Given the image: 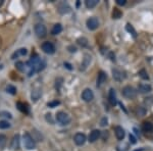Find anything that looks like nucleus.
Returning <instances> with one entry per match:
<instances>
[{"mask_svg": "<svg viewBox=\"0 0 153 151\" xmlns=\"http://www.w3.org/2000/svg\"><path fill=\"white\" fill-rule=\"evenodd\" d=\"M42 50L46 54H53L55 52V47L51 42H45L42 44Z\"/></svg>", "mask_w": 153, "mask_h": 151, "instance_id": "obj_7", "label": "nucleus"}, {"mask_svg": "<svg viewBox=\"0 0 153 151\" xmlns=\"http://www.w3.org/2000/svg\"><path fill=\"white\" fill-rule=\"evenodd\" d=\"M138 91H139V93H142V94H144V93H149L151 91V86L149 85V84H140V85L138 86Z\"/></svg>", "mask_w": 153, "mask_h": 151, "instance_id": "obj_15", "label": "nucleus"}, {"mask_svg": "<svg viewBox=\"0 0 153 151\" xmlns=\"http://www.w3.org/2000/svg\"><path fill=\"white\" fill-rule=\"evenodd\" d=\"M40 97H41V91H40L39 89H34V90H32L31 98L34 102L38 101V99H39Z\"/></svg>", "mask_w": 153, "mask_h": 151, "instance_id": "obj_18", "label": "nucleus"}, {"mask_svg": "<svg viewBox=\"0 0 153 151\" xmlns=\"http://www.w3.org/2000/svg\"><path fill=\"white\" fill-rule=\"evenodd\" d=\"M152 101H153L152 97H149V98H145V100H144V102H145V104H147V105H150V104H151V103H152Z\"/></svg>", "mask_w": 153, "mask_h": 151, "instance_id": "obj_39", "label": "nucleus"}, {"mask_svg": "<svg viewBox=\"0 0 153 151\" xmlns=\"http://www.w3.org/2000/svg\"><path fill=\"white\" fill-rule=\"evenodd\" d=\"M108 100H109V103L111 105H115L117 102V95H115V91L114 89H110L109 94H108Z\"/></svg>", "mask_w": 153, "mask_h": 151, "instance_id": "obj_16", "label": "nucleus"}, {"mask_svg": "<svg viewBox=\"0 0 153 151\" xmlns=\"http://www.w3.org/2000/svg\"><path fill=\"white\" fill-rule=\"evenodd\" d=\"M135 151H144V148H140V149H136Z\"/></svg>", "mask_w": 153, "mask_h": 151, "instance_id": "obj_44", "label": "nucleus"}, {"mask_svg": "<svg viewBox=\"0 0 153 151\" xmlns=\"http://www.w3.org/2000/svg\"><path fill=\"white\" fill-rule=\"evenodd\" d=\"M122 17V12L119 11V9L117 8H114V11H113V19H119V17Z\"/></svg>", "mask_w": 153, "mask_h": 151, "instance_id": "obj_34", "label": "nucleus"}, {"mask_svg": "<svg viewBox=\"0 0 153 151\" xmlns=\"http://www.w3.org/2000/svg\"><path fill=\"white\" fill-rule=\"evenodd\" d=\"M86 140H87V138H86L85 134H83V133H77V134L75 135V137H74V141H75V143L77 144V145H79V146L84 145Z\"/></svg>", "mask_w": 153, "mask_h": 151, "instance_id": "obj_9", "label": "nucleus"}, {"mask_svg": "<svg viewBox=\"0 0 153 151\" xmlns=\"http://www.w3.org/2000/svg\"><path fill=\"white\" fill-rule=\"evenodd\" d=\"M100 136H101V132H100L99 130H93L90 133V135H89V138H88L89 140H88V141L93 143V142L97 141L100 138Z\"/></svg>", "mask_w": 153, "mask_h": 151, "instance_id": "obj_10", "label": "nucleus"}, {"mask_svg": "<svg viewBox=\"0 0 153 151\" xmlns=\"http://www.w3.org/2000/svg\"><path fill=\"white\" fill-rule=\"evenodd\" d=\"M117 3L119 5H125L127 3V0H117Z\"/></svg>", "mask_w": 153, "mask_h": 151, "instance_id": "obj_41", "label": "nucleus"}, {"mask_svg": "<svg viewBox=\"0 0 153 151\" xmlns=\"http://www.w3.org/2000/svg\"><path fill=\"white\" fill-rule=\"evenodd\" d=\"M129 150V145L126 143H123V145L117 146V151H128Z\"/></svg>", "mask_w": 153, "mask_h": 151, "instance_id": "obj_31", "label": "nucleus"}, {"mask_svg": "<svg viewBox=\"0 0 153 151\" xmlns=\"http://www.w3.org/2000/svg\"><path fill=\"white\" fill-rule=\"evenodd\" d=\"M64 66H66L68 70H72V66L70 64H68V62H66V64H64Z\"/></svg>", "mask_w": 153, "mask_h": 151, "instance_id": "obj_43", "label": "nucleus"}, {"mask_svg": "<svg viewBox=\"0 0 153 151\" xmlns=\"http://www.w3.org/2000/svg\"><path fill=\"white\" fill-rule=\"evenodd\" d=\"M60 104V102H59L58 100H54V101H51V102H49L48 104V107H51V108H53V107H56L57 105Z\"/></svg>", "mask_w": 153, "mask_h": 151, "instance_id": "obj_33", "label": "nucleus"}, {"mask_svg": "<svg viewBox=\"0 0 153 151\" xmlns=\"http://www.w3.org/2000/svg\"><path fill=\"white\" fill-rule=\"evenodd\" d=\"M143 130L145 132H152L153 131V125L149 122H145L143 124Z\"/></svg>", "mask_w": 153, "mask_h": 151, "instance_id": "obj_24", "label": "nucleus"}, {"mask_svg": "<svg viewBox=\"0 0 153 151\" xmlns=\"http://www.w3.org/2000/svg\"><path fill=\"white\" fill-rule=\"evenodd\" d=\"M17 108L21 110L22 112H24V113H29L30 112V110H29V106H28L26 103H23V102H17Z\"/></svg>", "mask_w": 153, "mask_h": 151, "instance_id": "obj_19", "label": "nucleus"}, {"mask_svg": "<svg viewBox=\"0 0 153 151\" xmlns=\"http://www.w3.org/2000/svg\"><path fill=\"white\" fill-rule=\"evenodd\" d=\"M0 115H2V117H8V119H11V117H12L11 113H9V112H6V111H1V112H0Z\"/></svg>", "mask_w": 153, "mask_h": 151, "instance_id": "obj_36", "label": "nucleus"}, {"mask_svg": "<svg viewBox=\"0 0 153 151\" xmlns=\"http://www.w3.org/2000/svg\"><path fill=\"white\" fill-rule=\"evenodd\" d=\"M106 79H107L106 74L102 71L99 72V74H98V78H97V87H100V86L103 85V84L105 83Z\"/></svg>", "mask_w": 153, "mask_h": 151, "instance_id": "obj_14", "label": "nucleus"}, {"mask_svg": "<svg viewBox=\"0 0 153 151\" xmlns=\"http://www.w3.org/2000/svg\"><path fill=\"white\" fill-rule=\"evenodd\" d=\"M56 121L62 126H66L71 123V117L63 111H59L56 113Z\"/></svg>", "mask_w": 153, "mask_h": 151, "instance_id": "obj_2", "label": "nucleus"}, {"mask_svg": "<svg viewBox=\"0 0 153 151\" xmlns=\"http://www.w3.org/2000/svg\"><path fill=\"white\" fill-rule=\"evenodd\" d=\"M61 84H62V79H60V78L57 79V80H56V89H57V90H59Z\"/></svg>", "mask_w": 153, "mask_h": 151, "instance_id": "obj_38", "label": "nucleus"}, {"mask_svg": "<svg viewBox=\"0 0 153 151\" xmlns=\"http://www.w3.org/2000/svg\"><path fill=\"white\" fill-rule=\"evenodd\" d=\"M136 112H137V115H139V117H144L146 115V109L144 107H138Z\"/></svg>", "mask_w": 153, "mask_h": 151, "instance_id": "obj_29", "label": "nucleus"}, {"mask_svg": "<svg viewBox=\"0 0 153 151\" xmlns=\"http://www.w3.org/2000/svg\"><path fill=\"white\" fill-rule=\"evenodd\" d=\"M58 11L60 12L61 15H66L71 11V6L66 2H62L58 5Z\"/></svg>", "mask_w": 153, "mask_h": 151, "instance_id": "obj_12", "label": "nucleus"}, {"mask_svg": "<svg viewBox=\"0 0 153 151\" xmlns=\"http://www.w3.org/2000/svg\"><path fill=\"white\" fill-rule=\"evenodd\" d=\"M98 4V0H87L86 1V6L88 8H94Z\"/></svg>", "mask_w": 153, "mask_h": 151, "instance_id": "obj_23", "label": "nucleus"}, {"mask_svg": "<svg viewBox=\"0 0 153 151\" xmlns=\"http://www.w3.org/2000/svg\"><path fill=\"white\" fill-rule=\"evenodd\" d=\"M129 138H130V142H131L132 144H136V143H137V140H136V138H135V137H134L133 135H131V134H130Z\"/></svg>", "mask_w": 153, "mask_h": 151, "instance_id": "obj_40", "label": "nucleus"}, {"mask_svg": "<svg viewBox=\"0 0 153 151\" xmlns=\"http://www.w3.org/2000/svg\"><path fill=\"white\" fill-rule=\"evenodd\" d=\"M23 141H24L25 147L29 150H33V149L36 148V143H35V140L33 139V137L30 135V133H25L24 136H23Z\"/></svg>", "mask_w": 153, "mask_h": 151, "instance_id": "obj_1", "label": "nucleus"}, {"mask_svg": "<svg viewBox=\"0 0 153 151\" xmlns=\"http://www.w3.org/2000/svg\"><path fill=\"white\" fill-rule=\"evenodd\" d=\"M6 142H7L6 136H5V135L0 134V149L4 148V146L6 145Z\"/></svg>", "mask_w": 153, "mask_h": 151, "instance_id": "obj_25", "label": "nucleus"}, {"mask_svg": "<svg viewBox=\"0 0 153 151\" xmlns=\"http://www.w3.org/2000/svg\"><path fill=\"white\" fill-rule=\"evenodd\" d=\"M126 30H127V31H128V32H129V33H131L132 36H133L134 38H136V37H137V32H136V30L134 29L132 25L127 24V26H126Z\"/></svg>", "mask_w": 153, "mask_h": 151, "instance_id": "obj_22", "label": "nucleus"}, {"mask_svg": "<svg viewBox=\"0 0 153 151\" xmlns=\"http://www.w3.org/2000/svg\"><path fill=\"white\" fill-rule=\"evenodd\" d=\"M123 95L128 99H134L137 96V90L132 86H126L123 89Z\"/></svg>", "mask_w": 153, "mask_h": 151, "instance_id": "obj_3", "label": "nucleus"}, {"mask_svg": "<svg viewBox=\"0 0 153 151\" xmlns=\"http://www.w3.org/2000/svg\"><path fill=\"white\" fill-rule=\"evenodd\" d=\"M112 77H113L114 80L117 81V82H122V81L125 80V78H126V75H125V72H123L122 70L114 68H112Z\"/></svg>", "mask_w": 153, "mask_h": 151, "instance_id": "obj_5", "label": "nucleus"}, {"mask_svg": "<svg viewBox=\"0 0 153 151\" xmlns=\"http://www.w3.org/2000/svg\"><path fill=\"white\" fill-rule=\"evenodd\" d=\"M10 128V124L6 121H0V129L4 130V129H8Z\"/></svg>", "mask_w": 153, "mask_h": 151, "instance_id": "obj_28", "label": "nucleus"}, {"mask_svg": "<svg viewBox=\"0 0 153 151\" xmlns=\"http://www.w3.org/2000/svg\"><path fill=\"white\" fill-rule=\"evenodd\" d=\"M27 53H28V50H27V49H26V48H21V49H19V50H17V51L11 56V58L13 59V58L15 57V56L17 57V56H20V55L24 56V55H26Z\"/></svg>", "mask_w": 153, "mask_h": 151, "instance_id": "obj_21", "label": "nucleus"}, {"mask_svg": "<svg viewBox=\"0 0 153 151\" xmlns=\"http://www.w3.org/2000/svg\"><path fill=\"white\" fill-rule=\"evenodd\" d=\"M15 66H17V70L21 71V72L26 71V64H24L23 61H17V64H15Z\"/></svg>", "mask_w": 153, "mask_h": 151, "instance_id": "obj_26", "label": "nucleus"}, {"mask_svg": "<svg viewBox=\"0 0 153 151\" xmlns=\"http://www.w3.org/2000/svg\"><path fill=\"white\" fill-rule=\"evenodd\" d=\"M35 34L39 38H44L47 35V29L46 27L42 24H38L35 26Z\"/></svg>", "mask_w": 153, "mask_h": 151, "instance_id": "obj_4", "label": "nucleus"}, {"mask_svg": "<svg viewBox=\"0 0 153 151\" xmlns=\"http://www.w3.org/2000/svg\"><path fill=\"white\" fill-rule=\"evenodd\" d=\"M78 43L80 44L81 46L82 47H85V46H87V44H88V40L86 39V38H79L78 39Z\"/></svg>", "mask_w": 153, "mask_h": 151, "instance_id": "obj_32", "label": "nucleus"}, {"mask_svg": "<svg viewBox=\"0 0 153 151\" xmlns=\"http://www.w3.org/2000/svg\"><path fill=\"white\" fill-rule=\"evenodd\" d=\"M139 76L141 77L143 80H148L149 77H148V74H147V72L145 71V70H141V71L139 72Z\"/></svg>", "mask_w": 153, "mask_h": 151, "instance_id": "obj_30", "label": "nucleus"}, {"mask_svg": "<svg viewBox=\"0 0 153 151\" xmlns=\"http://www.w3.org/2000/svg\"><path fill=\"white\" fill-rule=\"evenodd\" d=\"M106 125H107V117H102L101 122H100V126H101V127H105Z\"/></svg>", "mask_w": 153, "mask_h": 151, "instance_id": "obj_37", "label": "nucleus"}, {"mask_svg": "<svg viewBox=\"0 0 153 151\" xmlns=\"http://www.w3.org/2000/svg\"><path fill=\"white\" fill-rule=\"evenodd\" d=\"M6 91H7L9 94H11V95L17 94V88H15V86H12V85H8L7 87H6Z\"/></svg>", "mask_w": 153, "mask_h": 151, "instance_id": "obj_27", "label": "nucleus"}, {"mask_svg": "<svg viewBox=\"0 0 153 151\" xmlns=\"http://www.w3.org/2000/svg\"><path fill=\"white\" fill-rule=\"evenodd\" d=\"M51 115H52L51 113H47V115H46V121H47V122L50 123L51 125H53L54 121L52 119V117H51Z\"/></svg>", "mask_w": 153, "mask_h": 151, "instance_id": "obj_35", "label": "nucleus"}, {"mask_svg": "<svg viewBox=\"0 0 153 151\" xmlns=\"http://www.w3.org/2000/svg\"><path fill=\"white\" fill-rule=\"evenodd\" d=\"M11 149H19L20 148V135L17 134L11 140Z\"/></svg>", "mask_w": 153, "mask_h": 151, "instance_id": "obj_17", "label": "nucleus"}, {"mask_svg": "<svg viewBox=\"0 0 153 151\" xmlns=\"http://www.w3.org/2000/svg\"><path fill=\"white\" fill-rule=\"evenodd\" d=\"M61 31H62V26L60 24H55L51 30V33H52V35H57L61 33Z\"/></svg>", "mask_w": 153, "mask_h": 151, "instance_id": "obj_20", "label": "nucleus"}, {"mask_svg": "<svg viewBox=\"0 0 153 151\" xmlns=\"http://www.w3.org/2000/svg\"><path fill=\"white\" fill-rule=\"evenodd\" d=\"M91 62V56L89 54H85L84 55V59H83V62L81 64V71H85L86 68L89 66Z\"/></svg>", "mask_w": 153, "mask_h": 151, "instance_id": "obj_13", "label": "nucleus"}, {"mask_svg": "<svg viewBox=\"0 0 153 151\" xmlns=\"http://www.w3.org/2000/svg\"><path fill=\"white\" fill-rule=\"evenodd\" d=\"M87 27L89 30L91 31H94L96 30L98 27H99V21H98L97 17H90V19H88L87 20Z\"/></svg>", "mask_w": 153, "mask_h": 151, "instance_id": "obj_6", "label": "nucleus"}, {"mask_svg": "<svg viewBox=\"0 0 153 151\" xmlns=\"http://www.w3.org/2000/svg\"><path fill=\"white\" fill-rule=\"evenodd\" d=\"M114 133H115V136H117V140H119V141L124 140L126 133H125V130L123 129L122 127H119V126H117V127L114 128Z\"/></svg>", "mask_w": 153, "mask_h": 151, "instance_id": "obj_11", "label": "nucleus"}, {"mask_svg": "<svg viewBox=\"0 0 153 151\" xmlns=\"http://www.w3.org/2000/svg\"><path fill=\"white\" fill-rule=\"evenodd\" d=\"M82 98L86 102H90L94 99V93L91 89H85L82 93Z\"/></svg>", "mask_w": 153, "mask_h": 151, "instance_id": "obj_8", "label": "nucleus"}, {"mask_svg": "<svg viewBox=\"0 0 153 151\" xmlns=\"http://www.w3.org/2000/svg\"><path fill=\"white\" fill-rule=\"evenodd\" d=\"M68 49H70V52H76L77 51V48L75 46H68Z\"/></svg>", "mask_w": 153, "mask_h": 151, "instance_id": "obj_42", "label": "nucleus"}]
</instances>
